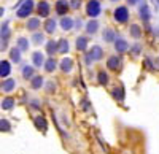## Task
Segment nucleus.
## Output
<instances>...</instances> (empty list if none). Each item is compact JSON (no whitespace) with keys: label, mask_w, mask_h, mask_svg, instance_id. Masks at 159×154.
Listing matches in <instances>:
<instances>
[{"label":"nucleus","mask_w":159,"mask_h":154,"mask_svg":"<svg viewBox=\"0 0 159 154\" xmlns=\"http://www.w3.org/2000/svg\"><path fill=\"white\" fill-rule=\"evenodd\" d=\"M34 7H35L34 0H24V3H22V5L18 8V11H16L18 18H27L30 13L34 11Z\"/></svg>","instance_id":"nucleus-1"},{"label":"nucleus","mask_w":159,"mask_h":154,"mask_svg":"<svg viewBox=\"0 0 159 154\" xmlns=\"http://www.w3.org/2000/svg\"><path fill=\"white\" fill-rule=\"evenodd\" d=\"M100 11H102V7H100V2H99V0H89L88 5H86V13H88V16L97 18V16L100 15Z\"/></svg>","instance_id":"nucleus-2"},{"label":"nucleus","mask_w":159,"mask_h":154,"mask_svg":"<svg viewBox=\"0 0 159 154\" xmlns=\"http://www.w3.org/2000/svg\"><path fill=\"white\" fill-rule=\"evenodd\" d=\"M102 56H103V51H102V48L100 46H92L91 48V51L86 54V64L89 65L91 62H94V60H100L102 59Z\"/></svg>","instance_id":"nucleus-3"},{"label":"nucleus","mask_w":159,"mask_h":154,"mask_svg":"<svg viewBox=\"0 0 159 154\" xmlns=\"http://www.w3.org/2000/svg\"><path fill=\"white\" fill-rule=\"evenodd\" d=\"M115 19H116L119 24L127 22V19H129V10H127L126 7H118V8L115 10Z\"/></svg>","instance_id":"nucleus-4"},{"label":"nucleus","mask_w":159,"mask_h":154,"mask_svg":"<svg viewBox=\"0 0 159 154\" xmlns=\"http://www.w3.org/2000/svg\"><path fill=\"white\" fill-rule=\"evenodd\" d=\"M10 35H11V32H10V24H8V21H5V22L2 24V29H0V37H2V40H3V46L0 48V49H5V48H7V43H8V40H10Z\"/></svg>","instance_id":"nucleus-5"},{"label":"nucleus","mask_w":159,"mask_h":154,"mask_svg":"<svg viewBox=\"0 0 159 154\" xmlns=\"http://www.w3.org/2000/svg\"><path fill=\"white\" fill-rule=\"evenodd\" d=\"M38 10V15L42 16V18H48L49 16V11H51V8H49V3L46 2V0H42V2L38 3V7H37Z\"/></svg>","instance_id":"nucleus-6"},{"label":"nucleus","mask_w":159,"mask_h":154,"mask_svg":"<svg viewBox=\"0 0 159 154\" xmlns=\"http://www.w3.org/2000/svg\"><path fill=\"white\" fill-rule=\"evenodd\" d=\"M115 49L118 51V53H126V51L129 49V45L127 42L124 40V38H115Z\"/></svg>","instance_id":"nucleus-7"},{"label":"nucleus","mask_w":159,"mask_h":154,"mask_svg":"<svg viewBox=\"0 0 159 154\" xmlns=\"http://www.w3.org/2000/svg\"><path fill=\"white\" fill-rule=\"evenodd\" d=\"M69 2H67V0H57V2H56V13H57V15H61V16H64L65 15V13H67L69 11Z\"/></svg>","instance_id":"nucleus-8"},{"label":"nucleus","mask_w":159,"mask_h":154,"mask_svg":"<svg viewBox=\"0 0 159 154\" xmlns=\"http://www.w3.org/2000/svg\"><path fill=\"white\" fill-rule=\"evenodd\" d=\"M140 2H142L140 10H139L140 18H142L145 22H148V21H150V8H148V5H147V2H145V0H140Z\"/></svg>","instance_id":"nucleus-9"},{"label":"nucleus","mask_w":159,"mask_h":154,"mask_svg":"<svg viewBox=\"0 0 159 154\" xmlns=\"http://www.w3.org/2000/svg\"><path fill=\"white\" fill-rule=\"evenodd\" d=\"M11 73V65L8 60H0V76L2 78H7V76Z\"/></svg>","instance_id":"nucleus-10"},{"label":"nucleus","mask_w":159,"mask_h":154,"mask_svg":"<svg viewBox=\"0 0 159 154\" xmlns=\"http://www.w3.org/2000/svg\"><path fill=\"white\" fill-rule=\"evenodd\" d=\"M72 68H73V60L70 57H64L61 60V70L65 72V73H69V72H72Z\"/></svg>","instance_id":"nucleus-11"},{"label":"nucleus","mask_w":159,"mask_h":154,"mask_svg":"<svg viewBox=\"0 0 159 154\" xmlns=\"http://www.w3.org/2000/svg\"><path fill=\"white\" fill-rule=\"evenodd\" d=\"M119 65H121V59H119L118 56H111L108 60H107V67L110 70H118Z\"/></svg>","instance_id":"nucleus-12"},{"label":"nucleus","mask_w":159,"mask_h":154,"mask_svg":"<svg viewBox=\"0 0 159 154\" xmlns=\"http://www.w3.org/2000/svg\"><path fill=\"white\" fill-rule=\"evenodd\" d=\"M32 60H34V65L35 67H42L45 64V56L40 53V51H35V53L32 54Z\"/></svg>","instance_id":"nucleus-13"},{"label":"nucleus","mask_w":159,"mask_h":154,"mask_svg":"<svg viewBox=\"0 0 159 154\" xmlns=\"http://www.w3.org/2000/svg\"><path fill=\"white\" fill-rule=\"evenodd\" d=\"M97 29H99V21H96V19H91V21L86 24V32H88L89 35H94V33L97 32Z\"/></svg>","instance_id":"nucleus-14"},{"label":"nucleus","mask_w":159,"mask_h":154,"mask_svg":"<svg viewBox=\"0 0 159 154\" xmlns=\"http://www.w3.org/2000/svg\"><path fill=\"white\" fill-rule=\"evenodd\" d=\"M43 65H45V70L51 73V72H54V70H56V67H57V62L54 60V57H49L48 60H45Z\"/></svg>","instance_id":"nucleus-15"},{"label":"nucleus","mask_w":159,"mask_h":154,"mask_svg":"<svg viewBox=\"0 0 159 154\" xmlns=\"http://www.w3.org/2000/svg\"><path fill=\"white\" fill-rule=\"evenodd\" d=\"M15 86H16V81L11 80V78H8V80H5L2 83V89H3L5 92H11L13 89H15Z\"/></svg>","instance_id":"nucleus-16"},{"label":"nucleus","mask_w":159,"mask_h":154,"mask_svg":"<svg viewBox=\"0 0 159 154\" xmlns=\"http://www.w3.org/2000/svg\"><path fill=\"white\" fill-rule=\"evenodd\" d=\"M115 38H116V33H115L113 29H105V30H103V40L107 42V43L115 42Z\"/></svg>","instance_id":"nucleus-17"},{"label":"nucleus","mask_w":159,"mask_h":154,"mask_svg":"<svg viewBox=\"0 0 159 154\" xmlns=\"http://www.w3.org/2000/svg\"><path fill=\"white\" fill-rule=\"evenodd\" d=\"M88 48V38L86 37H78L76 38V49L78 51H86Z\"/></svg>","instance_id":"nucleus-18"},{"label":"nucleus","mask_w":159,"mask_h":154,"mask_svg":"<svg viewBox=\"0 0 159 154\" xmlns=\"http://www.w3.org/2000/svg\"><path fill=\"white\" fill-rule=\"evenodd\" d=\"M32 83H30V87L32 89H40L43 86V83H45V80L42 78V76H32Z\"/></svg>","instance_id":"nucleus-19"},{"label":"nucleus","mask_w":159,"mask_h":154,"mask_svg":"<svg viewBox=\"0 0 159 154\" xmlns=\"http://www.w3.org/2000/svg\"><path fill=\"white\" fill-rule=\"evenodd\" d=\"M46 53L49 56H54V53H57V42H54V40L48 42L46 43Z\"/></svg>","instance_id":"nucleus-20"},{"label":"nucleus","mask_w":159,"mask_h":154,"mask_svg":"<svg viewBox=\"0 0 159 154\" xmlns=\"http://www.w3.org/2000/svg\"><path fill=\"white\" fill-rule=\"evenodd\" d=\"M61 27L64 29V30H70L72 27H73V19L72 18H62L61 19Z\"/></svg>","instance_id":"nucleus-21"},{"label":"nucleus","mask_w":159,"mask_h":154,"mask_svg":"<svg viewBox=\"0 0 159 154\" xmlns=\"http://www.w3.org/2000/svg\"><path fill=\"white\" fill-rule=\"evenodd\" d=\"M10 57H11V60L15 62V64H19V62H21V51H19L18 48H11Z\"/></svg>","instance_id":"nucleus-22"},{"label":"nucleus","mask_w":159,"mask_h":154,"mask_svg":"<svg viewBox=\"0 0 159 154\" xmlns=\"http://www.w3.org/2000/svg\"><path fill=\"white\" fill-rule=\"evenodd\" d=\"M129 32H130V35L134 37V38H140V37H142V29H140L139 24H132L130 29H129Z\"/></svg>","instance_id":"nucleus-23"},{"label":"nucleus","mask_w":159,"mask_h":154,"mask_svg":"<svg viewBox=\"0 0 159 154\" xmlns=\"http://www.w3.org/2000/svg\"><path fill=\"white\" fill-rule=\"evenodd\" d=\"M16 48L19 51H27L29 49V40H27V38H24V37L18 38V46Z\"/></svg>","instance_id":"nucleus-24"},{"label":"nucleus","mask_w":159,"mask_h":154,"mask_svg":"<svg viewBox=\"0 0 159 154\" xmlns=\"http://www.w3.org/2000/svg\"><path fill=\"white\" fill-rule=\"evenodd\" d=\"M40 27V19L38 18H30L27 21V29L29 30H37Z\"/></svg>","instance_id":"nucleus-25"},{"label":"nucleus","mask_w":159,"mask_h":154,"mask_svg":"<svg viewBox=\"0 0 159 154\" xmlns=\"http://www.w3.org/2000/svg\"><path fill=\"white\" fill-rule=\"evenodd\" d=\"M45 30L48 33H54V30H56V21L54 19H48L45 22Z\"/></svg>","instance_id":"nucleus-26"},{"label":"nucleus","mask_w":159,"mask_h":154,"mask_svg":"<svg viewBox=\"0 0 159 154\" xmlns=\"http://www.w3.org/2000/svg\"><path fill=\"white\" fill-rule=\"evenodd\" d=\"M57 51L62 53V54H65L69 51V42L67 40H59L57 42Z\"/></svg>","instance_id":"nucleus-27"},{"label":"nucleus","mask_w":159,"mask_h":154,"mask_svg":"<svg viewBox=\"0 0 159 154\" xmlns=\"http://www.w3.org/2000/svg\"><path fill=\"white\" fill-rule=\"evenodd\" d=\"M13 107H15V100L11 97H7L2 100V110H11Z\"/></svg>","instance_id":"nucleus-28"},{"label":"nucleus","mask_w":159,"mask_h":154,"mask_svg":"<svg viewBox=\"0 0 159 154\" xmlns=\"http://www.w3.org/2000/svg\"><path fill=\"white\" fill-rule=\"evenodd\" d=\"M34 67H30V65H25L24 68H22V76H24V78L25 80H30L32 78V76H34Z\"/></svg>","instance_id":"nucleus-29"},{"label":"nucleus","mask_w":159,"mask_h":154,"mask_svg":"<svg viewBox=\"0 0 159 154\" xmlns=\"http://www.w3.org/2000/svg\"><path fill=\"white\" fill-rule=\"evenodd\" d=\"M111 94H113V97L116 100H124V91H123V87H115Z\"/></svg>","instance_id":"nucleus-30"},{"label":"nucleus","mask_w":159,"mask_h":154,"mask_svg":"<svg viewBox=\"0 0 159 154\" xmlns=\"http://www.w3.org/2000/svg\"><path fill=\"white\" fill-rule=\"evenodd\" d=\"M32 42H34L35 45H42V43L45 42V35H43V33H40V32L34 33V35H32Z\"/></svg>","instance_id":"nucleus-31"},{"label":"nucleus","mask_w":159,"mask_h":154,"mask_svg":"<svg viewBox=\"0 0 159 154\" xmlns=\"http://www.w3.org/2000/svg\"><path fill=\"white\" fill-rule=\"evenodd\" d=\"M35 125L38 127V129H42V130H46V121L43 116H38L35 118Z\"/></svg>","instance_id":"nucleus-32"},{"label":"nucleus","mask_w":159,"mask_h":154,"mask_svg":"<svg viewBox=\"0 0 159 154\" xmlns=\"http://www.w3.org/2000/svg\"><path fill=\"white\" fill-rule=\"evenodd\" d=\"M11 130V125L7 119H0V132H10Z\"/></svg>","instance_id":"nucleus-33"},{"label":"nucleus","mask_w":159,"mask_h":154,"mask_svg":"<svg viewBox=\"0 0 159 154\" xmlns=\"http://www.w3.org/2000/svg\"><path fill=\"white\" fill-rule=\"evenodd\" d=\"M97 78H99V83L102 84V86H105L108 83V75L105 73V72H99V75H97Z\"/></svg>","instance_id":"nucleus-34"},{"label":"nucleus","mask_w":159,"mask_h":154,"mask_svg":"<svg viewBox=\"0 0 159 154\" xmlns=\"http://www.w3.org/2000/svg\"><path fill=\"white\" fill-rule=\"evenodd\" d=\"M69 7H70L72 10H78L80 7H81V0H70Z\"/></svg>","instance_id":"nucleus-35"},{"label":"nucleus","mask_w":159,"mask_h":154,"mask_svg":"<svg viewBox=\"0 0 159 154\" xmlns=\"http://www.w3.org/2000/svg\"><path fill=\"white\" fill-rule=\"evenodd\" d=\"M132 53H134V54H135V56H137V54H139V53H140V45H135V46H134V48H132Z\"/></svg>","instance_id":"nucleus-36"},{"label":"nucleus","mask_w":159,"mask_h":154,"mask_svg":"<svg viewBox=\"0 0 159 154\" xmlns=\"http://www.w3.org/2000/svg\"><path fill=\"white\" fill-rule=\"evenodd\" d=\"M139 2H140V0H127L129 5H135V3H139Z\"/></svg>","instance_id":"nucleus-37"},{"label":"nucleus","mask_w":159,"mask_h":154,"mask_svg":"<svg viewBox=\"0 0 159 154\" xmlns=\"http://www.w3.org/2000/svg\"><path fill=\"white\" fill-rule=\"evenodd\" d=\"M52 89H56V87H54V84H52V83H48V91L51 92Z\"/></svg>","instance_id":"nucleus-38"},{"label":"nucleus","mask_w":159,"mask_h":154,"mask_svg":"<svg viewBox=\"0 0 159 154\" xmlns=\"http://www.w3.org/2000/svg\"><path fill=\"white\" fill-rule=\"evenodd\" d=\"M2 13H3V8H0V16H2Z\"/></svg>","instance_id":"nucleus-39"},{"label":"nucleus","mask_w":159,"mask_h":154,"mask_svg":"<svg viewBox=\"0 0 159 154\" xmlns=\"http://www.w3.org/2000/svg\"><path fill=\"white\" fill-rule=\"evenodd\" d=\"M111 2H116V0H111Z\"/></svg>","instance_id":"nucleus-40"}]
</instances>
